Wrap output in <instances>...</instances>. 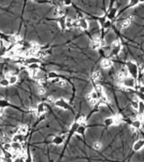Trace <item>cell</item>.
Returning a JSON list of instances; mask_svg holds the SVG:
<instances>
[{
	"instance_id": "obj_1",
	"label": "cell",
	"mask_w": 144,
	"mask_h": 162,
	"mask_svg": "<svg viewBox=\"0 0 144 162\" xmlns=\"http://www.w3.org/2000/svg\"><path fill=\"white\" fill-rule=\"evenodd\" d=\"M126 69H127L128 74H130L133 78L138 77V74H139V68H138V65L135 62L128 61L126 63Z\"/></svg>"
},
{
	"instance_id": "obj_2",
	"label": "cell",
	"mask_w": 144,
	"mask_h": 162,
	"mask_svg": "<svg viewBox=\"0 0 144 162\" xmlns=\"http://www.w3.org/2000/svg\"><path fill=\"white\" fill-rule=\"evenodd\" d=\"M103 46V42L99 36H94L93 40L90 43V47L92 50H98Z\"/></svg>"
},
{
	"instance_id": "obj_3",
	"label": "cell",
	"mask_w": 144,
	"mask_h": 162,
	"mask_svg": "<svg viewBox=\"0 0 144 162\" xmlns=\"http://www.w3.org/2000/svg\"><path fill=\"white\" fill-rule=\"evenodd\" d=\"M123 85L124 88H134L135 86H136V81L135 78H133L132 77H127L125 78L124 80L123 81Z\"/></svg>"
},
{
	"instance_id": "obj_4",
	"label": "cell",
	"mask_w": 144,
	"mask_h": 162,
	"mask_svg": "<svg viewBox=\"0 0 144 162\" xmlns=\"http://www.w3.org/2000/svg\"><path fill=\"white\" fill-rule=\"evenodd\" d=\"M54 106L58 108H60V109H63V110H68L70 109V106H68V104L64 100V99H58L55 101L54 103Z\"/></svg>"
},
{
	"instance_id": "obj_5",
	"label": "cell",
	"mask_w": 144,
	"mask_h": 162,
	"mask_svg": "<svg viewBox=\"0 0 144 162\" xmlns=\"http://www.w3.org/2000/svg\"><path fill=\"white\" fill-rule=\"evenodd\" d=\"M78 27L82 30H88L89 28L90 25H89V22L86 20V18H79L78 19Z\"/></svg>"
},
{
	"instance_id": "obj_6",
	"label": "cell",
	"mask_w": 144,
	"mask_h": 162,
	"mask_svg": "<svg viewBox=\"0 0 144 162\" xmlns=\"http://www.w3.org/2000/svg\"><path fill=\"white\" fill-rule=\"evenodd\" d=\"M65 14H66V10H65L64 7H57L54 9V12H53L54 16L59 17V18L64 17Z\"/></svg>"
},
{
	"instance_id": "obj_7",
	"label": "cell",
	"mask_w": 144,
	"mask_h": 162,
	"mask_svg": "<svg viewBox=\"0 0 144 162\" xmlns=\"http://www.w3.org/2000/svg\"><path fill=\"white\" fill-rule=\"evenodd\" d=\"M143 148H144V140H142V139L136 141L133 143V146H132V149H133L134 151H140Z\"/></svg>"
},
{
	"instance_id": "obj_8",
	"label": "cell",
	"mask_w": 144,
	"mask_h": 162,
	"mask_svg": "<svg viewBox=\"0 0 144 162\" xmlns=\"http://www.w3.org/2000/svg\"><path fill=\"white\" fill-rule=\"evenodd\" d=\"M11 144H12V152H16V153L23 152L22 143H19V142H11Z\"/></svg>"
},
{
	"instance_id": "obj_9",
	"label": "cell",
	"mask_w": 144,
	"mask_h": 162,
	"mask_svg": "<svg viewBox=\"0 0 144 162\" xmlns=\"http://www.w3.org/2000/svg\"><path fill=\"white\" fill-rule=\"evenodd\" d=\"M86 123H78V126L76 130V133L78 135H84L86 133Z\"/></svg>"
},
{
	"instance_id": "obj_10",
	"label": "cell",
	"mask_w": 144,
	"mask_h": 162,
	"mask_svg": "<svg viewBox=\"0 0 144 162\" xmlns=\"http://www.w3.org/2000/svg\"><path fill=\"white\" fill-rule=\"evenodd\" d=\"M132 18H133V17H131H131H128V18L123 19V20L119 24L120 27H121V28H123V29L128 28V27L131 25V20H132Z\"/></svg>"
},
{
	"instance_id": "obj_11",
	"label": "cell",
	"mask_w": 144,
	"mask_h": 162,
	"mask_svg": "<svg viewBox=\"0 0 144 162\" xmlns=\"http://www.w3.org/2000/svg\"><path fill=\"white\" fill-rule=\"evenodd\" d=\"M122 50V45H117V46H111V50L110 53L112 56H118L121 53Z\"/></svg>"
},
{
	"instance_id": "obj_12",
	"label": "cell",
	"mask_w": 144,
	"mask_h": 162,
	"mask_svg": "<svg viewBox=\"0 0 144 162\" xmlns=\"http://www.w3.org/2000/svg\"><path fill=\"white\" fill-rule=\"evenodd\" d=\"M36 114L37 115H42L45 112H46V106H45V104L44 103H40L37 105V107H36Z\"/></svg>"
},
{
	"instance_id": "obj_13",
	"label": "cell",
	"mask_w": 144,
	"mask_h": 162,
	"mask_svg": "<svg viewBox=\"0 0 144 162\" xmlns=\"http://www.w3.org/2000/svg\"><path fill=\"white\" fill-rule=\"evenodd\" d=\"M131 125L132 127V129H134L136 131L138 130H140L141 128V126H142V122L141 119H136V120H133L131 123Z\"/></svg>"
},
{
	"instance_id": "obj_14",
	"label": "cell",
	"mask_w": 144,
	"mask_h": 162,
	"mask_svg": "<svg viewBox=\"0 0 144 162\" xmlns=\"http://www.w3.org/2000/svg\"><path fill=\"white\" fill-rule=\"evenodd\" d=\"M117 15V8L116 7H112L109 8L108 10V14H107V18L108 20H113L115 18V16Z\"/></svg>"
},
{
	"instance_id": "obj_15",
	"label": "cell",
	"mask_w": 144,
	"mask_h": 162,
	"mask_svg": "<svg viewBox=\"0 0 144 162\" xmlns=\"http://www.w3.org/2000/svg\"><path fill=\"white\" fill-rule=\"evenodd\" d=\"M27 131H28V126L26 124H22L15 130V133H20L23 135H25L27 133Z\"/></svg>"
},
{
	"instance_id": "obj_16",
	"label": "cell",
	"mask_w": 144,
	"mask_h": 162,
	"mask_svg": "<svg viewBox=\"0 0 144 162\" xmlns=\"http://www.w3.org/2000/svg\"><path fill=\"white\" fill-rule=\"evenodd\" d=\"M24 140H25V135L20 134V133H15L12 137V142L22 143L24 142Z\"/></svg>"
},
{
	"instance_id": "obj_17",
	"label": "cell",
	"mask_w": 144,
	"mask_h": 162,
	"mask_svg": "<svg viewBox=\"0 0 144 162\" xmlns=\"http://www.w3.org/2000/svg\"><path fill=\"white\" fill-rule=\"evenodd\" d=\"M113 66V61L109 59H105L101 61V67L105 69H108L110 68Z\"/></svg>"
},
{
	"instance_id": "obj_18",
	"label": "cell",
	"mask_w": 144,
	"mask_h": 162,
	"mask_svg": "<svg viewBox=\"0 0 144 162\" xmlns=\"http://www.w3.org/2000/svg\"><path fill=\"white\" fill-rule=\"evenodd\" d=\"M104 123H105L106 126L110 127L113 125H116V122H115L114 117H106L105 120H104Z\"/></svg>"
},
{
	"instance_id": "obj_19",
	"label": "cell",
	"mask_w": 144,
	"mask_h": 162,
	"mask_svg": "<svg viewBox=\"0 0 144 162\" xmlns=\"http://www.w3.org/2000/svg\"><path fill=\"white\" fill-rule=\"evenodd\" d=\"M51 141H52V143L55 144V145L60 146V145H61V144H63V142H64V137L63 136H55Z\"/></svg>"
},
{
	"instance_id": "obj_20",
	"label": "cell",
	"mask_w": 144,
	"mask_h": 162,
	"mask_svg": "<svg viewBox=\"0 0 144 162\" xmlns=\"http://www.w3.org/2000/svg\"><path fill=\"white\" fill-rule=\"evenodd\" d=\"M27 68L30 72H33V71H35V70H39L40 65H39V63H33V64L28 65Z\"/></svg>"
},
{
	"instance_id": "obj_21",
	"label": "cell",
	"mask_w": 144,
	"mask_h": 162,
	"mask_svg": "<svg viewBox=\"0 0 144 162\" xmlns=\"http://www.w3.org/2000/svg\"><path fill=\"white\" fill-rule=\"evenodd\" d=\"M73 23H74V20L71 18V17L65 18V27L67 29H71L73 27Z\"/></svg>"
},
{
	"instance_id": "obj_22",
	"label": "cell",
	"mask_w": 144,
	"mask_h": 162,
	"mask_svg": "<svg viewBox=\"0 0 144 162\" xmlns=\"http://www.w3.org/2000/svg\"><path fill=\"white\" fill-rule=\"evenodd\" d=\"M7 79L9 81V85H15L17 83V81H18V77H17L15 74H13L11 75Z\"/></svg>"
},
{
	"instance_id": "obj_23",
	"label": "cell",
	"mask_w": 144,
	"mask_h": 162,
	"mask_svg": "<svg viewBox=\"0 0 144 162\" xmlns=\"http://www.w3.org/2000/svg\"><path fill=\"white\" fill-rule=\"evenodd\" d=\"M94 91L96 92L97 95L99 96V97H101V96L104 95V88H103V86L101 85H96Z\"/></svg>"
},
{
	"instance_id": "obj_24",
	"label": "cell",
	"mask_w": 144,
	"mask_h": 162,
	"mask_svg": "<svg viewBox=\"0 0 144 162\" xmlns=\"http://www.w3.org/2000/svg\"><path fill=\"white\" fill-rule=\"evenodd\" d=\"M3 149L5 152H12V144H11V142H5L3 144Z\"/></svg>"
},
{
	"instance_id": "obj_25",
	"label": "cell",
	"mask_w": 144,
	"mask_h": 162,
	"mask_svg": "<svg viewBox=\"0 0 144 162\" xmlns=\"http://www.w3.org/2000/svg\"><path fill=\"white\" fill-rule=\"evenodd\" d=\"M92 80H94V81H97V80H99L100 78H101V72L99 70H96L94 71L93 73H92Z\"/></svg>"
},
{
	"instance_id": "obj_26",
	"label": "cell",
	"mask_w": 144,
	"mask_h": 162,
	"mask_svg": "<svg viewBox=\"0 0 144 162\" xmlns=\"http://www.w3.org/2000/svg\"><path fill=\"white\" fill-rule=\"evenodd\" d=\"M46 56H47V52H46L45 50H40L38 52L36 53V55H35V57L37 58V59H39V60L44 59Z\"/></svg>"
},
{
	"instance_id": "obj_27",
	"label": "cell",
	"mask_w": 144,
	"mask_h": 162,
	"mask_svg": "<svg viewBox=\"0 0 144 162\" xmlns=\"http://www.w3.org/2000/svg\"><path fill=\"white\" fill-rule=\"evenodd\" d=\"M9 106H10V104L8 101L5 100V99H0V108L5 109V108L8 107Z\"/></svg>"
},
{
	"instance_id": "obj_28",
	"label": "cell",
	"mask_w": 144,
	"mask_h": 162,
	"mask_svg": "<svg viewBox=\"0 0 144 162\" xmlns=\"http://www.w3.org/2000/svg\"><path fill=\"white\" fill-rule=\"evenodd\" d=\"M140 3H144V1H139V0H131L129 1V7H137Z\"/></svg>"
},
{
	"instance_id": "obj_29",
	"label": "cell",
	"mask_w": 144,
	"mask_h": 162,
	"mask_svg": "<svg viewBox=\"0 0 144 162\" xmlns=\"http://www.w3.org/2000/svg\"><path fill=\"white\" fill-rule=\"evenodd\" d=\"M47 77H48V78H49V79L53 80V79L58 78V74H57L55 71H50V72H49V73H48Z\"/></svg>"
},
{
	"instance_id": "obj_30",
	"label": "cell",
	"mask_w": 144,
	"mask_h": 162,
	"mask_svg": "<svg viewBox=\"0 0 144 162\" xmlns=\"http://www.w3.org/2000/svg\"><path fill=\"white\" fill-rule=\"evenodd\" d=\"M0 86H3V88H7V86H9V81L7 78H2L1 80H0Z\"/></svg>"
},
{
	"instance_id": "obj_31",
	"label": "cell",
	"mask_w": 144,
	"mask_h": 162,
	"mask_svg": "<svg viewBox=\"0 0 144 162\" xmlns=\"http://www.w3.org/2000/svg\"><path fill=\"white\" fill-rule=\"evenodd\" d=\"M102 142L101 141H96V142H94V144H93V148L96 149V150H100L101 149H102Z\"/></svg>"
},
{
	"instance_id": "obj_32",
	"label": "cell",
	"mask_w": 144,
	"mask_h": 162,
	"mask_svg": "<svg viewBox=\"0 0 144 162\" xmlns=\"http://www.w3.org/2000/svg\"><path fill=\"white\" fill-rule=\"evenodd\" d=\"M131 107L133 108L134 110H138V107H139V101H138L137 99L132 100L131 102Z\"/></svg>"
},
{
	"instance_id": "obj_33",
	"label": "cell",
	"mask_w": 144,
	"mask_h": 162,
	"mask_svg": "<svg viewBox=\"0 0 144 162\" xmlns=\"http://www.w3.org/2000/svg\"><path fill=\"white\" fill-rule=\"evenodd\" d=\"M58 23H59V25L60 26L61 29H65V18L64 17H61L59 20H58Z\"/></svg>"
},
{
	"instance_id": "obj_34",
	"label": "cell",
	"mask_w": 144,
	"mask_h": 162,
	"mask_svg": "<svg viewBox=\"0 0 144 162\" xmlns=\"http://www.w3.org/2000/svg\"><path fill=\"white\" fill-rule=\"evenodd\" d=\"M138 111L141 114H144V102L141 101L139 102V107H138Z\"/></svg>"
},
{
	"instance_id": "obj_35",
	"label": "cell",
	"mask_w": 144,
	"mask_h": 162,
	"mask_svg": "<svg viewBox=\"0 0 144 162\" xmlns=\"http://www.w3.org/2000/svg\"><path fill=\"white\" fill-rule=\"evenodd\" d=\"M111 26H112V22L110 20L106 19V21L104 23V25H103V28L104 29H109Z\"/></svg>"
},
{
	"instance_id": "obj_36",
	"label": "cell",
	"mask_w": 144,
	"mask_h": 162,
	"mask_svg": "<svg viewBox=\"0 0 144 162\" xmlns=\"http://www.w3.org/2000/svg\"><path fill=\"white\" fill-rule=\"evenodd\" d=\"M56 85H57L58 86H60V88H65V86H66L68 84H67V82H66L65 80H60H60L56 83Z\"/></svg>"
},
{
	"instance_id": "obj_37",
	"label": "cell",
	"mask_w": 144,
	"mask_h": 162,
	"mask_svg": "<svg viewBox=\"0 0 144 162\" xmlns=\"http://www.w3.org/2000/svg\"><path fill=\"white\" fill-rule=\"evenodd\" d=\"M114 40H115V37H114V34H113V33H109V34H107V36H106V42H113Z\"/></svg>"
},
{
	"instance_id": "obj_38",
	"label": "cell",
	"mask_w": 144,
	"mask_h": 162,
	"mask_svg": "<svg viewBox=\"0 0 144 162\" xmlns=\"http://www.w3.org/2000/svg\"><path fill=\"white\" fill-rule=\"evenodd\" d=\"M37 92H38V95L43 96L46 93V90H45V88H43V86H39L38 89H37Z\"/></svg>"
},
{
	"instance_id": "obj_39",
	"label": "cell",
	"mask_w": 144,
	"mask_h": 162,
	"mask_svg": "<svg viewBox=\"0 0 144 162\" xmlns=\"http://www.w3.org/2000/svg\"><path fill=\"white\" fill-rule=\"evenodd\" d=\"M25 162H33V156L31 153H27V155L25 157Z\"/></svg>"
},
{
	"instance_id": "obj_40",
	"label": "cell",
	"mask_w": 144,
	"mask_h": 162,
	"mask_svg": "<svg viewBox=\"0 0 144 162\" xmlns=\"http://www.w3.org/2000/svg\"><path fill=\"white\" fill-rule=\"evenodd\" d=\"M55 97L53 96H49L48 97H47V102L48 103H50V104H54L55 103Z\"/></svg>"
},
{
	"instance_id": "obj_41",
	"label": "cell",
	"mask_w": 144,
	"mask_h": 162,
	"mask_svg": "<svg viewBox=\"0 0 144 162\" xmlns=\"http://www.w3.org/2000/svg\"><path fill=\"white\" fill-rule=\"evenodd\" d=\"M13 162H25V159L22 157H17L13 160Z\"/></svg>"
},
{
	"instance_id": "obj_42",
	"label": "cell",
	"mask_w": 144,
	"mask_h": 162,
	"mask_svg": "<svg viewBox=\"0 0 144 162\" xmlns=\"http://www.w3.org/2000/svg\"><path fill=\"white\" fill-rule=\"evenodd\" d=\"M106 21V19L105 18V17H100V18H98V23L100 24V25H101V26H103L104 23H105Z\"/></svg>"
},
{
	"instance_id": "obj_43",
	"label": "cell",
	"mask_w": 144,
	"mask_h": 162,
	"mask_svg": "<svg viewBox=\"0 0 144 162\" xmlns=\"http://www.w3.org/2000/svg\"><path fill=\"white\" fill-rule=\"evenodd\" d=\"M63 5H64L65 7H70L72 5V1H70V0H66V1L63 2Z\"/></svg>"
},
{
	"instance_id": "obj_44",
	"label": "cell",
	"mask_w": 144,
	"mask_h": 162,
	"mask_svg": "<svg viewBox=\"0 0 144 162\" xmlns=\"http://www.w3.org/2000/svg\"><path fill=\"white\" fill-rule=\"evenodd\" d=\"M5 117V109L0 108V119H3Z\"/></svg>"
},
{
	"instance_id": "obj_45",
	"label": "cell",
	"mask_w": 144,
	"mask_h": 162,
	"mask_svg": "<svg viewBox=\"0 0 144 162\" xmlns=\"http://www.w3.org/2000/svg\"><path fill=\"white\" fill-rule=\"evenodd\" d=\"M139 92H140V94H144V85L141 86L139 88Z\"/></svg>"
},
{
	"instance_id": "obj_46",
	"label": "cell",
	"mask_w": 144,
	"mask_h": 162,
	"mask_svg": "<svg viewBox=\"0 0 144 162\" xmlns=\"http://www.w3.org/2000/svg\"><path fill=\"white\" fill-rule=\"evenodd\" d=\"M139 97L141 98L142 102H144V94H139Z\"/></svg>"
},
{
	"instance_id": "obj_47",
	"label": "cell",
	"mask_w": 144,
	"mask_h": 162,
	"mask_svg": "<svg viewBox=\"0 0 144 162\" xmlns=\"http://www.w3.org/2000/svg\"><path fill=\"white\" fill-rule=\"evenodd\" d=\"M0 162H8V161H7V160H2V161H0Z\"/></svg>"
},
{
	"instance_id": "obj_48",
	"label": "cell",
	"mask_w": 144,
	"mask_h": 162,
	"mask_svg": "<svg viewBox=\"0 0 144 162\" xmlns=\"http://www.w3.org/2000/svg\"><path fill=\"white\" fill-rule=\"evenodd\" d=\"M142 71H143V74H144V68H143V69H142Z\"/></svg>"
},
{
	"instance_id": "obj_49",
	"label": "cell",
	"mask_w": 144,
	"mask_h": 162,
	"mask_svg": "<svg viewBox=\"0 0 144 162\" xmlns=\"http://www.w3.org/2000/svg\"><path fill=\"white\" fill-rule=\"evenodd\" d=\"M0 42H1V40H0Z\"/></svg>"
}]
</instances>
